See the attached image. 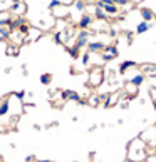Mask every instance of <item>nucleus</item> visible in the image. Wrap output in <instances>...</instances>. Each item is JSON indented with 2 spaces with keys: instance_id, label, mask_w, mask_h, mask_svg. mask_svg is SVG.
<instances>
[{
  "instance_id": "f257e3e1",
  "label": "nucleus",
  "mask_w": 156,
  "mask_h": 162,
  "mask_svg": "<svg viewBox=\"0 0 156 162\" xmlns=\"http://www.w3.org/2000/svg\"><path fill=\"white\" fill-rule=\"evenodd\" d=\"M102 80H104V74H102V70L96 68L94 72H91V77H89V82H91V85H93V87L101 85V82H102Z\"/></svg>"
},
{
  "instance_id": "f03ea898",
  "label": "nucleus",
  "mask_w": 156,
  "mask_h": 162,
  "mask_svg": "<svg viewBox=\"0 0 156 162\" xmlns=\"http://www.w3.org/2000/svg\"><path fill=\"white\" fill-rule=\"evenodd\" d=\"M116 55H118V49L113 47V45H104V55L101 57L104 62H107V60H113Z\"/></svg>"
},
{
  "instance_id": "7ed1b4c3",
  "label": "nucleus",
  "mask_w": 156,
  "mask_h": 162,
  "mask_svg": "<svg viewBox=\"0 0 156 162\" xmlns=\"http://www.w3.org/2000/svg\"><path fill=\"white\" fill-rule=\"evenodd\" d=\"M87 37H89V32L87 30H81L79 32V35H77V40H76V47H79V49H82V47H86L87 45Z\"/></svg>"
},
{
  "instance_id": "20e7f679",
  "label": "nucleus",
  "mask_w": 156,
  "mask_h": 162,
  "mask_svg": "<svg viewBox=\"0 0 156 162\" xmlns=\"http://www.w3.org/2000/svg\"><path fill=\"white\" fill-rule=\"evenodd\" d=\"M91 24H93V17H91L89 13H82V15H81V18H79V24H77V25H79L81 29H87Z\"/></svg>"
},
{
  "instance_id": "39448f33",
  "label": "nucleus",
  "mask_w": 156,
  "mask_h": 162,
  "mask_svg": "<svg viewBox=\"0 0 156 162\" xmlns=\"http://www.w3.org/2000/svg\"><path fill=\"white\" fill-rule=\"evenodd\" d=\"M102 10H104L106 13H107V17H116L118 15V12H119V9H118V5L116 4H107V5H104L102 7Z\"/></svg>"
},
{
  "instance_id": "423d86ee",
  "label": "nucleus",
  "mask_w": 156,
  "mask_h": 162,
  "mask_svg": "<svg viewBox=\"0 0 156 162\" xmlns=\"http://www.w3.org/2000/svg\"><path fill=\"white\" fill-rule=\"evenodd\" d=\"M151 22H146V20H143V22H139L138 25H136V34H144V32H148V30L151 29Z\"/></svg>"
},
{
  "instance_id": "0eeeda50",
  "label": "nucleus",
  "mask_w": 156,
  "mask_h": 162,
  "mask_svg": "<svg viewBox=\"0 0 156 162\" xmlns=\"http://www.w3.org/2000/svg\"><path fill=\"white\" fill-rule=\"evenodd\" d=\"M27 10V5L25 2H20V4H13L12 5V12L15 13V15H22V13Z\"/></svg>"
},
{
  "instance_id": "6e6552de",
  "label": "nucleus",
  "mask_w": 156,
  "mask_h": 162,
  "mask_svg": "<svg viewBox=\"0 0 156 162\" xmlns=\"http://www.w3.org/2000/svg\"><path fill=\"white\" fill-rule=\"evenodd\" d=\"M139 13H141V18L146 22H151L153 17H155V12H153L151 9H141L139 10Z\"/></svg>"
},
{
  "instance_id": "1a4fd4ad",
  "label": "nucleus",
  "mask_w": 156,
  "mask_h": 162,
  "mask_svg": "<svg viewBox=\"0 0 156 162\" xmlns=\"http://www.w3.org/2000/svg\"><path fill=\"white\" fill-rule=\"evenodd\" d=\"M89 52H101L104 50V43L102 42H87Z\"/></svg>"
},
{
  "instance_id": "9d476101",
  "label": "nucleus",
  "mask_w": 156,
  "mask_h": 162,
  "mask_svg": "<svg viewBox=\"0 0 156 162\" xmlns=\"http://www.w3.org/2000/svg\"><path fill=\"white\" fill-rule=\"evenodd\" d=\"M94 18H97V20H107V13H106L101 7L96 5V7H94Z\"/></svg>"
},
{
  "instance_id": "9b49d317",
  "label": "nucleus",
  "mask_w": 156,
  "mask_h": 162,
  "mask_svg": "<svg viewBox=\"0 0 156 162\" xmlns=\"http://www.w3.org/2000/svg\"><path fill=\"white\" fill-rule=\"evenodd\" d=\"M128 82H129V84H133V85H136V87L141 85V84L144 82V74H136V75H134V77H131Z\"/></svg>"
},
{
  "instance_id": "f8f14e48",
  "label": "nucleus",
  "mask_w": 156,
  "mask_h": 162,
  "mask_svg": "<svg viewBox=\"0 0 156 162\" xmlns=\"http://www.w3.org/2000/svg\"><path fill=\"white\" fill-rule=\"evenodd\" d=\"M134 65H136L134 60H124V62H122V64L119 65V74H124L129 67H134Z\"/></svg>"
},
{
  "instance_id": "ddd939ff",
  "label": "nucleus",
  "mask_w": 156,
  "mask_h": 162,
  "mask_svg": "<svg viewBox=\"0 0 156 162\" xmlns=\"http://www.w3.org/2000/svg\"><path fill=\"white\" fill-rule=\"evenodd\" d=\"M51 80H52L51 74H42V75H40V84H44V85H49Z\"/></svg>"
},
{
  "instance_id": "4468645a",
  "label": "nucleus",
  "mask_w": 156,
  "mask_h": 162,
  "mask_svg": "<svg viewBox=\"0 0 156 162\" xmlns=\"http://www.w3.org/2000/svg\"><path fill=\"white\" fill-rule=\"evenodd\" d=\"M7 112H9V100H4V102L0 104V117L5 115Z\"/></svg>"
},
{
  "instance_id": "2eb2a0df",
  "label": "nucleus",
  "mask_w": 156,
  "mask_h": 162,
  "mask_svg": "<svg viewBox=\"0 0 156 162\" xmlns=\"http://www.w3.org/2000/svg\"><path fill=\"white\" fill-rule=\"evenodd\" d=\"M19 47H12V45H9V49H7V55H10V57H17L19 55Z\"/></svg>"
},
{
  "instance_id": "dca6fc26",
  "label": "nucleus",
  "mask_w": 156,
  "mask_h": 162,
  "mask_svg": "<svg viewBox=\"0 0 156 162\" xmlns=\"http://www.w3.org/2000/svg\"><path fill=\"white\" fill-rule=\"evenodd\" d=\"M19 32H20L22 35L29 34V32H30V27H29V24H24V25H20V27H19Z\"/></svg>"
},
{
  "instance_id": "f3484780",
  "label": "nucleus",
  "mask_w": 156,
  "mask_h": 162,
  "mask_svg": "<svg viewBox=\"0 0 156 162\" xmlns=\"http://www.w3.org/2000/svg\"><path fill=\"white\" fill-rule=\"evenodd\" d=\"M89 60H91V52H86V54H82V65H89Z\"/></svg>"
},
{
  "instance_id": "a211bd4d",
  "label": "nucleus",
  "mask_w": 156,
  "mask_h": 162,
  "mask_svg": "<svg viewBox=\"0 0 156 162\" xmlns=\"http://www.w3.org/2000/svg\"><path fill=\"white\" fill-rule=\"evenodd\" d=\"M141 68H143L144 72H149V74H153V72H155V65H151V64H149V65H146V64H144V65H141Z\"/></svg>"
},
{
  "instance_id": "6ab92c4d",
  "label": "nucleus",
  "mask_w": 156,
  "mask_h": 162,
  "mask_svg": "<svg viewBox=\"0 0 156 162\" xmlns=\"http://www.w3.org/2000/svg\"><path fill=\"white\" fill-rule=\"evenodd\" d=\"M79 50H81L79 47H72V49H69V52H71V55L74 57V59H77V57H79Z\"/></svg>"
},
{
  "instance_id": "aec40b11",
  "label": "nucleus",
  "mask_w": 156,
  "mask_h": 162,
  "mask_svg": "<svg viewBox=\"0 0 156 162\" xmlns=\"http://www.w3.org/2000/svg\"><path fill=\"white\" fill-rule=\"evenodd\" d=\"M74 5H76V9L81 10V12H82V10H84V7H86V4L82 2V0H76V4H74Z\"/></svg>"
},
{
  "instance_id": "412c9836",
  "label": "nucleus",
  "mask_w": 156,
  "mask_h": 162,
  "mask_svg": "<svg viewBox=\"0 0 156 162\" xmlns=\"http://www.w3.org/2000/svg\"><path fill=\"white\" fill-rule=\"evenodd\" d=\"M113 4H116V5H121V7H126V5L129 4V0H113Z\"/></svg>"
},
{
  "instance_id": "4be33fe9",
  "label": "nucleus",
  "mask_w": 156,
  "mask_h": 162,
  "mask_svg": "<svg viewBox=\"0 0 156 162\" xmlns=\"http://www.w3.org/2000/svg\"><path fill=\"white\" fill-rule=\"evenodd\" d=\"M59 5H64V4L60 2V0H52L51 4H49V7H51V9H54V7H59Z\"/></svg>"
},
{
  "instance_id": "5701e85b",
  "label": "nucleus",
  "mask_w": 156,
  "mask_h": 162,
  "mask_svg": "<svg viewBox=\"0 0 156 162\" xmlns=\"http://www.w3.org/2000/svg\"><path fill=\"white\" fill-rule=\"evenodd\" d=\"M99 100H101L99 97H91V99H89V104H91V105H97Z\"/></svg>"
},
{
  "instance_id": "b1692460",
  "label": "nucleus",
  "mask_w": 156,
  "mask_h": 162,
  "mask_svg": "<svg viewBox=\"0 0 156 162\" xmlns=\"http://www.w3.org/2000/svg\"><path fill=\"white\" fill-rule=\"evenodd\" d=\"M55 43H62V38H60V34H55Z\"/></svg>"
},
{
  "instance_id": "393cba45",
  "label": "nucleus",
  "mask_w": 156,
  "mask_h": 162,
  "mask_svg": "<svg viewBox=\"0 0 156 162\" xmlns=\"http://www.w3.org/2000/svg\"><path fill=\"white\" fill-rule=\"evenodd\" d=\"M13 95H17L19 99H24V95H25V92H24V90H22V92H15V94Z\"/></svg>"
},
{
  "instance_id": "a878e982",
  "label": "nucleus",
  "mask_w": 156,
  "mask_h": 162,
  "mask_svg": "<svg viewBox=\"0 0 156 162\" xmlns=\"http://www.w3.org/2000/svg\"><path fill=\"white\" fill-rule=\"evenodd\" d=\"M22 74H24V75H27V74H29V70H27V65H22Z\"/></svg>"
},
{
  "instance_id": "bb28decb",
  "label": "nucleus",
  "mask_w": 156,
  "mask_h": 162,
  "mask_svg": "<svg viewBox=\"0 0 156 162\" xmlns=\"http://www.w3.org/2000/svg\"><path fill=\"white\" fill-rule=\"evenodd\" d=\"M116 34H118V32H116V29H111V30H109V35H111V37H114Z\"/></svg>"
},
{
  "instance_id": "cd10ccee",
  "label": "nucleus",
  "mask_w": 156,
  "mask_h": 162,
  "mask_svg": "<svg viewBox=\"0 0 156 162\" xmlns=\"http://www.w3.org/2000/svg\"><path fill=\"white\" fill-rule=\"evenodd\" d=\"M129 2H133V4H139V2H143V0H129Z\"/></svg>"
},
{
  "instance_id": "c85d7f7f",
  "label": "nucleus",
  "mask_w": 156,
  "mask_h": 162,
  "mask_svg": "<svg viewBox=\"0 0 156 162\" xmlns=\"http://www.w3.org/2000/svg\"><path fill=\"white\" fill-rule=\"evenodd\" d=\"M22 0H12V4H20Z\"/></svg>"
},
{
  "instance_id": "c756f323",
  "label": "nucleus",
  "mask_w": 156,
  "mask_h": 162,
  "mask_svg": "<svg viewBox=\"0 0 156 162\" xmlns=\"http://www.w3.org/2000/svg\"><path fill=\"white\" fill-rule=\"evenodd\" d=\"M37 162H47V161H37Z\"/></svg>"
}]
</instances>
